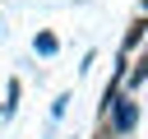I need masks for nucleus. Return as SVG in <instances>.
Segmentation results:
<instances>
[{"label": "nucleus", "mask_w": 148, "mask_h": 139, "mask_svg": "<svg viewBox=\"0 0 148 139\" xmlns=\"http://www.w3.org/2000/svg\"><path fill=\"white\" fill-rule=\"evenodd\" d=\"M106 116H111V134H130L139 120V107H134V97H116Z\"/></svg>", "instance_id": "nucleus-1"}, {"label": "nucleus", "mask_w": 148, "mask_h": 139, "mask_svg": "<svg viewBox=\"0 0 148 139\" xmlns=\"http://www.w3.org/2000/svg\"><path fill=\"white\" fill-rule=\"evenodd\" d=\"M143 79H148V51L134 60V70H125V83H143Z\"/></svg>", "instance_id": "nucleus-2"}, {"label": "nucleus", "mask_w": 148, "mask_h": 139, "mask_svg": "<svg viewBox=\"0 0 148 139\" xmlns=\"http://www.w3.org/2000/svg\"><path fill=\"white\" fill-rule=\"evenodd\" d=\"M32 46H37L42 56H56V46H60V42H56V32H37V37H32Z\"/></svg>", "instance_id": "nucleus-3"}, {"label": "nucleus", "mask_w": 148, "mask_h": 139, "mask_svg": "<svg viewBox=\"0 0 148 139\" xmlns=\"http://www.w3.org/2000/svg\"><path fill=\"white\" fill-rule=\"evenodd\" d=\"M143 28H148V23H143V19H134V23H130V32H125V46H139V37H143Z\"/></svg>", "instance_id": "nucleus-4"}, {"label": "nucleus", "mask_w": 148, "mask_h": 139, "mask_svg": "<svg viewBox=\"0 0 148 139\" xmlns=\"http://www.w3.org/2000/svg\"><path fill=\"white\" fill-rule=\"evenodd\" d=\"M14 107H18V83H9V102H5V116H14Z\"/></svg>", "instance_id": "nucleus-5"}, {"label": "nucleus", "mask_w": 148, "mask_h": 139, "mask_svg": "<svg viewBox=\"0 0 148 139\" xmlns=\"http://www.w3.org/2000/svg\"><path fill=\"white\" fill-rule=\"evenodd\" d=\"M143 9H148V5H143Z\"/></svg>", "instance_id": "nucleus-6"}]
</instances>
